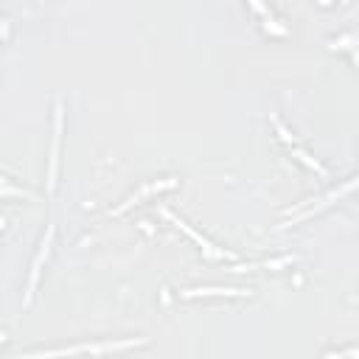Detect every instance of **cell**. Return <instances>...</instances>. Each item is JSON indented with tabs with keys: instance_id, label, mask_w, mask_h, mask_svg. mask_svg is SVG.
Segmentation results:
<instances>
[{
	"instance_id": "obj_1",
	"label": "cell",
	"mask_w": 359,
	"mask_h": 359,
	"mask_svg": "<svg viewBox=\"0 0 359 359\" xmlns=\"http://www.w3.org/2000/svg\"><path fill=\"white\" fill-rule=\"evenodd\" d=\"M132 342H104V345H76V348H59V351H45V353H31L25 359H48V356H70V353H84V351H93V353H101V351H115V348H126Z\"/></svg>"
}]
</instances>
